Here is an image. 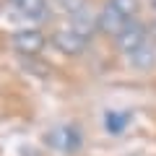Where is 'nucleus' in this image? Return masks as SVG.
Masks as SVG:
<instances>
[{
  "label": "nucleus",
  "mask_w": 156,
  "mask_h": 156,
  "mask_svg": "<svg viewBox=\"0 0 156 156\" xmlns=\"http://www.w3.org/2000/svg\"><path fill=\"white\" fill-rule=\"evenodd\" d=\"M44 42L47 39L39 29H21V31L11 34V47L16 52H21V55H37V52H42Z\"/></svg>",
  "instance_id": "nucleus-4"
},
{
  "label": "nucleus",
  "mask_w": 156,
  "mask_h": 156,
  "mask_svg": "<svg viewBox=\"0 0 156 156\" xmlns=\"http://www.w3.org/2000/svg\"><path fill=\"white\" fill-rule=\"evenodd\" d=\"M11 3H13V0H11Z\"/></svg>",
  "instance_id": "nucleus-9"
},
{
  "label": "nucleus",
  "mask_w": 156,
  "mask_h": 156,
  "mask_svg": "<svg viewBox=\"0 0 156 156\" xmlns=\"http://www.w3.org/2000/svg\"><path fill=\"white\" fill-rule=\"evenodd\" d=\"M115 42L128 57H135L143 47H148V31H146V26L140 21H133L130 26H125L122 31L115 37Z\"/></svg>",
  "instance_id": "nucleus-2"
},
{
  "label": "nucleus",
  "mask_w": 156,
  "mask_h": 156,
  "mask_svg": "<svg viewBox=\"0 0 156 156\" xmlns=\"http://www.w3.org/2000/svg\"><path fill=\"white\" fill-rule=\"evenodd\" d=\"M52 42H55V47H57L60 52H68V55H78V52L83 50L86 44H89V39H86V37H81V34H78L73 26L55 31Z\"/></svg>",
  "instance_id": "nucleus-5"
},
{
  "label": "nucleus",
  "mask_w": 156,
  "mask_h": 156,
  "mask_svg": "<svg viewBox=\"0 0 156 156\" xmlns=\"http://www.w3.org/2000/svg\"><path fill=\"white\" fill-rule=\"evenodd\" d=\"M138 16V0H107L99 13V29L109 37H117Z\"/></svg>",
  "instance_id": "nucleus-1"
},
{
  "label": "nucleus",
  "mask_w": 156,
  "mask_h": 156,
  "mask_svg": "<svg viewBox=\"0 0 156 156\" xmlns=\"http://www.w3.org/2000/svg\"><path fill=\"white\" fill-rule=\"evenodd\" d=\"M128 122H130V115H125V112H107L104 117V125L109 133H120L122 128H128Z\"/></svg>",
  "instance_id": "nucleus-7"
},
{
  "label": "nucleus",
  "mask_w": 156,
  "mask_h": 156,
  "mask_svg": "<svg viewBox=\"0 0 156 156\" xmlns=\"http://www.w3.org/2000/svg\"><path fill=\"white\" fill-rule=\"evenodd\" d=\"M154 3H156V0H154Z\"/></svg>",
  "instance_id": "nucleus-8"
},
{
  "label": "nucleus",
  "mask_w": 156,
  "mask_h": 156,
  "mask_svg": "<svg viewBox=\"0 0 156 156\" xmlns=\"http://www.w3.org/2000/svg\"><path fill=\"white\" fill-rule=\"evenodd\" d=\"M13 8L26 21H42V18H47V0H13Z\"/></svg>",
  "instance_id": "nucleus-6"
},
{
  "label": "nucleus",
  "mask_w": 156,
  "mask_h": 156,
  "mask_svg": "<svg viewBox=\"0 0 156 156\" xmlns=\"http://www.w3.org/2000/svg\"><path fill=\"white\" fill-rule=\"evenodd\" d=\"M47 143L62 154H73V151L81 148V133H78L76 125H55L47 133Z\"/></svg>",
  "instance_id": "nucleus-3"
}]
</instances>
